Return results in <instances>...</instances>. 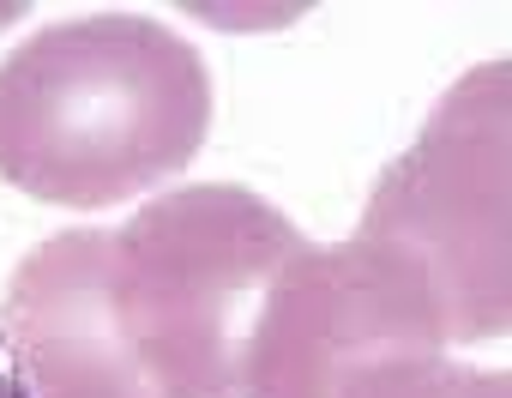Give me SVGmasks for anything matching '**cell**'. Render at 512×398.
<instances>
[{
  "mask_svg": "<svg viewBox=\"0 0 512 398\" xmlns=\"http://www.w3.org/2000/svg\"><path fill=\"white\" fill-rule=\"evenodd\" d=\"M205 115V67L175 31L67 19L0 67V175L55 206H115L199 151Z\"/></svg>",
  "mask_w": 512,
  "mask_h": 398,
  "instance_id": "obj_1",
  "label": "cell"
},
{
  "mask_svg": "<svg viewBox=\"0 0 512 398\" xmlns=\"http://www.w3.org/2000/svg\"><path fill=\"white\" fill-rule=\"evenodd\" d=\"M512 73L482 61L446 91L428 133L374 193L368 236L404 248L446 314V338H494L512 320Z\"/></svg>",
  "mask_w": 512,
  "mask_h": 398,
  "instance_id": "obj_2",
  "label": "cell"
},
{
  "mask_svg": "<svg viewBox=\"0 0 512 398\" xmlns=\"http://www.w3.org/2000/svg\"><path fill=\"white\" fill-rule=\"evenodd\" d=\"M338 398H512V380L506 368H458L440 350H404L350 368Z\"/></svg>",
  "mask_w": 512,
  "mask_h": 398,
  "instance_id": "obj_3",
  "label": "cell"
},
{
  "mask_svg": "<svg viewBox=\"0 0 512 398\" xmlns=\"http://www.w3.org/2000/svg\"><path fill=\"white\" fill-rule=\"evenodd\" d=\"M0 398H37V392H31L25 362H19V356H13V344H7V332H0Z\"/></svg>",
  "mask_w": 512,
  "mask_h": 398,
  "instance_id": "obj_4",
  "label": "cell"
}]
</instances>
